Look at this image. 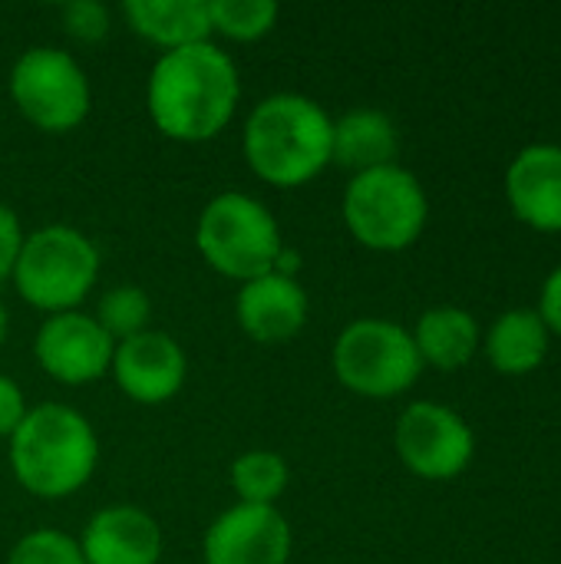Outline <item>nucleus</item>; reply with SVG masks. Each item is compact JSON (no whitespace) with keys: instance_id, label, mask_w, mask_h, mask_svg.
<instances>
[{"instance_id":"nucleus-17","label":"nucleus","mask_w":561,"mask_h":564,"mask_svg":"<svg viewBox=\"0 0 561 564\" xmlns=\"http://www.w3.org/2000/svg\"><path fill=\"white\" fill-rule=\"evenodd\" d=\"M122 13L136 33L165 50L205 43L212 33L208 0H126Z\"/></svg>"},{"instance_id":"nucleus-16","label":"nucleus","mask_w":561,"mask_h":564,"mask_svg":"<svg viewBox=\"0 0 561 564\" xmlns=\"http://www.w3.org/2000/svg\"><path fill=\"white\" fill-rule=\"evenodd\" d=\"M397 149H400L397 126L380 109H354L334 122L331 162H337L341 169H354L360 175L370 169L393 165Z\"/></svg>"},{"instance_id":"nucleus-12","label":"nucleus","mask_w":561,"mask_h":564,"mask_svg":"<svg viewBox=\"0 0 561 564\" xmlns=\"http://www.w3.org/2000/svg\"><path fill=\"white\" fill-rule=\"evenodd\" d=\"M112 373L129 400L165 403L182 390L188 364H185L182 347L169 334L142 330L116 347Z\"/></svg>"},{"instance_id":"nucleus-9","label":"nucleus","mask_w":561,"mask_h":564,"mask_svg":"<svg viewBox=\"0 0 561 564\" xmlns=\"http://www.w3.org/2000/svg\"><path fill=\"white\" fill-rule=\"evenodd\" d=\"M397 453L413 476L446 482L473 463L476 440L466 420L450 406L413 403L397 423Z\"/></svg>"},{"instance_id":"nucleus-14","label":"nucleus","mask_w":561,"mask_h":564,"mask_svg":"<svg viewBox=\"0 0 561 564\" xmlns=\"http://www.w3.org/2000/svg\"><path fill=\"white\" fill-rule=\"evenodd\" d=\"M79 552L86 564H159L162 529L142 509L112 506L93 516Z\"/></svg>"},{"instance_id":"nucleus-20","label":"nucleus","mask_w":561,"mask_h":564,"mask_svg":"<svg viewBox=\"0 0 561 564\" xmlns=\"http://www.w3.org/2000/svg\"><path fill=\"white\" fill-rule=\"evenodd\" d=\"M231 486L245 506H271L288 489V463L271 449H251L235 459Z\"/></svg>"},{"instance_id":"nucleus-26","label":"nucleus","mask_w":561,"mask_h":564,"mask_svg":"<svg viewBox=\"0 0 561 564\" xmlns=\"http://www.w3.org/2000/svg\"><path fill=\"white\" fill-rule=\"evenodd\" d=\"M26 416V403H23V393L13 380L0 377V436H13L17 426L23 423Z\"/></svg>"},{"instance_id":"nucleus-5","label":"nucleus","mask_w":561,"mask_h":564,"mask_svg":"<svg viewBox=\"0 0 561 564\" xmlns=\"http://www.w3.org/2000/svg\"><path fill=\"white\" fill-rule=\"evenodd\" d=\"M99 274V251L69 225H46L23 238L13 281L23 301L40 311L66 314L76 307Z\"/></svg>"},{"instance_id":"nucleus-13","label":"nucleus","mask_w":561,"mask_h":564,"mask_svg":"<svg viewBox=\"0 0 561 564\" xmlns=\"http://www.w3.org/2000/svg\"><path fill=\"white\" fill-rule=\"evenodd\" d=\"M506 195L519 221L561 231V145H529L506 172Z\"/></svg>"},{"instance_id":"nucleus-1","label":"nucleus","mask_w":561,"mask_h":564,"mask_svg":"<svg viewBox=\"0 0 561 564\" xmlns=\"http://www.w3.org/2000/svg\"><path fill=\"white\" fill-rule=\"evenodd\" d=\"M238 69L215 43H192L159 56L149 76V116L169 139L205 142L238 106Z\"/></svg>"},{"instance_id":"nucleus-8","label":"nucleus","mask_w":561,"mask_h":564,"mask_svg":"<svg viewBox=\"0 0 561 564\" xmlns=\"http://www.w3.org/2000/svg\"><path fill=\"white\" fill-rule=\"evenodd\" d=\"M10 96L20 112L46 132H66L89 112L86 73L69 53L53 46H33L13 63Z\"/></svg>"},{"instance_id":"nucleus-25","label":"nucleus","mask_w":561,"mask_h":564,"mask_svg":"<svg viewBox=\"0 0 561 564\" xmlns=\"http://www.w3.org/2000/svg\"><path fill=\"white\" fill-rule=\"evenodd\" d=\"M20 248H23L20 221H17V215L7 205H0V281H7L13 274V264L20 258Z\"/></svg>"},{"instance_id":"nucleus-28","label":"nucleus","mask_w":561,"mask_h":564,"mask_svg":"<svg viewBox=\"0 0 561 564\" xmlns=\"http://www.w3.org/2000/svg\"><path fill=\"white\" fill-rule=\"evenodd\" d=\"M3 337H7V307L0 304V347H3Z\"/></svg>"},{"instance_id":"nucleus-15","label":"nucleus","mask_w":561,"mask_h":564,"mask_svg":"<svg viewBox=\"0 0 561 564\" xmlns=\"http://www.w3.org/2000/svg\"><path fill=\"white\" fill-rule=\"evenodd\" d=\"M308 321V294L294 278L265 274L241 288L238 294V324L258 344H284L301 334Z\"/></svg>"},{"instance_id":"nucleus-11","label":"nucleus","mask_w":561,"mask_h":564,"mask_svg":"<svg viewBox=\"0 0 561 564\" xmlns=\"http://www.w3.org/2000/svg\"><path fill=\"white\" fill-rule=\"evenodd\" d=\"M291 525L274 506H235L205 535V564H284Z\"/></svg>"},{"instance_id":"nucleus-18","label":"nucleus","mask_w":561,"mask_h":564,"mask_svg":"<svg viewBox=\"0 0 561 564\" xmlns=\"http://www.w3.org/2000/svg\"><path fill=\"white\" fill-rule=\"evenodd\" d=\"M486 357L506 377H526L539 370L549 357V327L539 311H506L486 337Z\"/></svg>"},{"instance_id":"nucleus-22","label":"nucleus","mask_w":561,"mask_h":564,"mask_svg":"<svg viewBox=\"0 0 561 564\" xmlns=\"http://www.w3.org/2000/svg\"><path fill=\"white\" fill-rule=\"evenodd\" d=\"M149 314H152V304H149V294L142 288H132V284H122V288H112L103 301H99V314H96V324L119 344L142 334L145 324H149Z\"/></svg>"},{"instance_id":"nucleus-2","label":"nucleus","mask_w":561,"mask_h":564,"mask_svg":"<svg viewBox=\"0 0 561 564\" xmlns=\"http://www.w3.org/2000/svg\"><path fill=\"white\" fill-rule=\"evenodd\" d=\"M334 122L308 96L278 93L255 106L245 122V159L271 185L311 182L331 162Z\"/></svg>"},{"instance_id":"nucleus-7","label":"nucleus","mask_w":561,"mask_h":564,"mask_svg":"<svg viewBox=\"0 0 561 564\" xmlns=\"http://www.w3.org/2000/svg\"><path fill=\"white\" fill-rule=\"evenodd\" d=\"M334 370L347 390L387 400L417 383L423 360L410 330L390 321L364 317L344 327V334L337 337Z\"/></svg>"},{"instance_id":"nucleus-4","label":"nucleus","mask_w":561,"mask_h":564,"mask_svg":"<svg viewBox=\"0 0 561 564\" xmlns=\"http://www.w3.org/2000/svg\"><path fill=\"white\" fill-rule=\"evenodd\" d=\"M195 241L215 271L245 284L271 274L284 248L271 212L241 192H225L205 205Z\"/></svg>"},{"instance_id":"nucleus-21","label":"nucleus","mask_w":561,"mask_h":564,"mask_svg":"<svg viewBox=\"0 0 561 564\" xmlns=\"http://www.w3.org/2000/svg\"><path fill=\"white\" fill-rule=\"evenodd\" d=\"M212 30L231 40H258L278 20L274 0H212L208 3Z\"/></svg>"},{"instance_id":"nucleus-19","label":"nucleus","mask_w":561,"mask_h":564,"mask_svg":"<svg viewBox=\"0 0 561 564\" xmlns=\"http://www.w3.org/2000/svg\"><path fill=\"white\" fill-rule=\"evenodd\" d=\"M413 344L423 364L440 370H460L473 360L479 347L476 317L463 307H433L417 321Z\"/></svg>"},{"instance_id":"nucleus-10","label":"nucleus","mask_w":561,"mask_h":564,"mask_svg":"<svg viewBox=\"0 0 561 564\" xmlns=\"http://www.w3.org/2000/svg\"><path fill=\"white\" fill-rule=\"evenodd\" d=\"M112 354H116V344L96 324V317H86V314H76V311L53 314L36 334V360H40V367L53 380L69 383V387L99 380L109 370Z\"/></svg>"},{"instance_id":"nucleus-23","label":"nucleus","mask_w":561,"mask_h":564,"mask_svg":"<svg viewBox=\"0 0 561 564\" xmlns=\"http://www.w3.org/2000/svg\"><path fill=\"white\" fill-rule=\"evenodd\" d=\"M7 564H86V562H83L79 545H76L69 535H63V532H56V529H36V532L23 535V539L13 545V552H10Z\"/></svg>"},{"instance_id":"nucleus-24","label":"nucleus","mask_w":561,"mask_h":564,"mask_svg":"<svg viewBox=\"0 0 561 564\" xmlns=\"http://www.w3.org/2000/svg\"><path fill=\"white\" fill-rule=\"evenodd\" d=\"M63 23H66V30H69L76 40L93 43V40H103V36H106V30H109V13H106V7L96 3V0H73V3L63 7Z\"/></svg>"},{"instance_id":"nucleus-6","label":"nucleus","mask_w":561,"mask_h":564,"mask_svg":"<svg viewBox=\"0 0 561 564\" xmlns=\"http://www.w3.org/2000/svg\"><path fill=\"white\" fill-rule=\"evenodd\" d=\"M427 195L413 172L384 165L354 175L344 195V218L354 238L374 251H403L427 228Z\"/></svg>"},{"instance_id":"nucleus-27","label":"nucleus","mask_w":561,"mask_h":564,"mask_svg":"<svg viewBox=\"0 0 561 564\" xmlns=\"http://www.w3.org/2000/svg\"><path fill=\"white\" fill-rule=\"evenodd\" d=\"M539 317L546 321L549 334H561V264L546 278L542 297H539Z\"/></svg>"},{"instance_id":"nucleus-3","label":"nucleus","mask_w":561,"mask_h":564,"mask_svg":"<svg viewBox=\"0 0 561 564\" xmlns=\"http://www.w3.org/2000/svg\"><path fill=\"white\" fill-rule=\"evenodd\" d=\"M99 443L86 416L63 403H43L10 436V466L23 489L60 499L83 489L96 469Z\"/></svg>"}]
</instances>
